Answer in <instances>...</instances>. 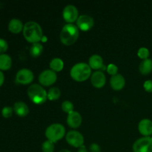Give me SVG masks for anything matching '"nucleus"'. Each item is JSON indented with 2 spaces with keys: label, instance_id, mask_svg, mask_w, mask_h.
<instances>
[{
  "label": "nucleus",
  "instance_id": "1",
  "mask_svg": "<svg viewBox=\"0 0 152 152\" xmlns=\"http://www.w3.org/2000/svg\"><path fill=\"white\" fill-rule=\"evenodd\" d=\"M23 36L25 39L31 43H37L41 41L43 37L41 26L34 21H29L24 25Z\"/></svg>",
  "mask_w": 152,
  "mask_h": 152
},
{
  "label": "nucleus",
  "instance_id": "2",
  "mask_svg": "<svg viewBox=\"0 0 152 152\" xmlns=\"http://www.w3.org/2000/svg\"><path fill=\"white\" fill-rule=\"evenodd\" d=\"M79 35L80 31L77 25L72 23H68L62 28L59 39L62 44L65 45H71L77 42Z\"/></svg>",
  "mask_w": 152,
  "mask_h": 152
},
{
  "label": "nucleus",
  "instance_id": "3",
  "mask_svg": "<svg viewBox=\"0 0 152 152\" xmlns=\"http://www.w3.org/2000/svg\"><path fill=\"white\" fill-rule=\"evenodd\" d=\"M71 77L77 82L88 80L91 74V68L86 62H78L72 66L70 71Z\"/></svg>",
  "mask_w": 152,
  "mask_h": 152
},
{
  "label": "nucleus",
  "instance_id": "4",
  "mask_svg": "<svg viewBox=\"0 0 152 152\" xmlns=\"http://www.w3.org/2000/svg\"><path fill=\"white\" fill-rule=\"evenodd\" d=\"M28 95L29 99L37 105L44 103L48 99V92L39 84L31 85L28 89Z\"/></svg>",
  "mask_w": 152,
  "mask_h": 152
},
{
  "label": "nucleus",
  "instance_id": "5",
  "mask_svg": "<svg viewBox=\"0 0 152 152\" xmlns=\"http://www.w3.org/2000/svg\"><path fill=\"white\" fill-rule=\"evenodd\" d=\"M65 134V129L61 123H53L45 130V137L48 140L53 142H57L62 139Z\"/></svg>",
  "mask_w": 152,
  "mask_h": 152
},
{
  "label": "nucleus",
  "instance_id": "6",
  "mask_svg": "<svg viewBox=\"0 0 152 152\" xmlns=\"http://www.w3.org/2000/svg\"><path fill=\"white\" fill-rule=\"evenodd\" d=\"M134 152H152V140L150 137H143L137 140L133 144Z\"/></svg>",
  "mask_w": 152,
  "mask_h": 152
},
{
  "label": "nucleus",
  "instance_id": "7",
  "mask_svg": "<svg viewBox=\"0 0 152 152\" xmlns=\"http://www.w3.org/2000/svg\"><path fill=\"white\" fill-rule=\"evenodd\" d=\"M65 138L68 143L73 147L80 148L84 145V137L77 131L72 130L68 132Z\"/></svg>",
  "mask_w": 152,
  "mask_h": 152
},
{
  "label": "nucleus",
  "instance_id": "8",
  "mask_svg": "<svg viewBox=\"0 0 152 152\" xmlns=\"http://www.w3.org/2000/svg\"><path fill=\"white\" fill-rule=\"evenodd\" d=\"M57 80L56 72L51 69H46L42 71L39 75V82L44 86H50L53 85Z\"/></svg>",
  "mask_w": 152,
  "mask_h": 152
},
{
  "label": "nucleus",
  "instance_id": "9",
  "mask_svg": "<svg viewBox=\"0 0 152 152\" xmlns=\"http://www.w3.org/2000/svg\"><path fill=\"white\" fill-rule=\"evenodd\" d=\"M34 79V73L28 68H22L16 73V81L19 84L28 85L32 83Z\"/></svg>",
  "mask_w": 152,
  "mask_h": 152
},
{
  "label": "nucleus",
  "instance_id": "10",
  "mask_svg": "<svg viewBox=\"0 0 152 152\" xmlns=\"http://www.w3.org/2000/svg\"><path fill=\"white\" fill-rule=\"evenodd\" d=\"M94 25V20L93 17L89 15L83 14L78 17L77 20V26L79 30L83 31H88L91 29Z\"/></svg>",
  "mask_w": 152,
  "mask_h": 152
},
{
  "label": "nucleus",
  "instance_id": "11",
  "mask_svg": "<svg viewBox=\"0 0 152 152\" xmlns=\"http://www.w3.org/2000/svg\"><path fill=\"white\" fill-rule=\"evenodd\" d=\"M78 9L74 4H68L65 6L62 11L63 19L68 23H73L78 19Z\"/></svg>",
  "mask_w": 152,
  "mask_h": 152
},
{
  "label": "nucleus",
  "instance_id": "12",
  "mask_svg": "<svg viewBox=\"0 0 152 152\" xmlns=\"http://www.w3.org/2000/svg\"><path fill=\"white\" fill-rule=\"evenodd\" d=\"M106 82V77L102 71H96L92 74L91 77V83L92 86L96 88L103 87Z\"/></svg>",
  "mask_w": 152,
  "mask_h": 152
},
{
  "label": "nucleus",
  "instance_id": "13",
  "mask_svg": "<svg viewBox=\"0 0 152 152\" xmlns=\"http://www.w3.org/2000/svg\"><path fill=\"white\" fill-rule=\"evenodd\" d=\"M83 122V118L82 116L78 111H73V112L68 114L67 117V123L70 127L73 129H77L80 127V125Z\"/></svg>",
  "mask_w": 152,
  "mask_h": 152
},
{
  "label": "nucleus",
  "instance_id": "14",
  "mask_svg": "<svg viewBox=\"0 0 152 152\" xmlns=\"http://www.w3.org/2000/svg\"><path fill=\"white\" fill-rule=\"evenodd\" d=\"M110 85L114 90H122L126 85L125 77L120 74H117L116 75L112 76L110 79Z\"/></svg>",
  "mask_w": 152,
  "mask_h": 152
},
{
  "label": "nucleus",
  "instance_id": "15",
  "mask_svg": "<svg viewBox=\"0 0 152 152\" xmlns=\"http://www.w3.org/2000/svg\"><path fill=\"white\" fill-rule=\"evenodd\" d=\"M140 133L145 137L152 134V121L149 119H143L138 124Z\"/></svg>",
  "mask_w": 152,
  "mask_h": 152
},
{
  "label": "nucleus",
  "instance_id": "16",
  "mask_svg": "<svg viewBox=\"0 0 152 152\" xmlns=\"http://www.w3.org/2000/svg\"><path fill=\"white\" fill-rule=\"evenodd\" d=\"M13 111L19 117H25L30 112L29 108L25 102L22 101H18L13 105Z\"/></svg>",
  "mask_w": 152,
  "mask_h": 152
},
{
  "label": "nucleus",
  "instance_id": "17",
  "mask_svg": "<svg viewBox=\"0 0 152 152\" xmlns=\"http://www.w3.org/2000/svg\"><path fill=\"white\" fill-rule=\"evenodd\" d=\"M24 25L22 21L19 19H12L9 22L8 30L13 34H19L22 31H23Z\"/></svg>",
  "mask_w": 152,
  "mask_h": 152
},
{
  "label": "nucleus",
  "instance_id": "18",
  "mask_svg": "<svg viewBox=\"0 0 152 152\" xmlns=\"http://www.w3.org/2000/svg\"><path fill=\"white\" fill-rule=\"evenodd\" d=\"M88 65L91 68L93 69H99L103 66V59L98 54H93L90 56L88 59Z\"/></svg>",
  "mask_w": 152,
  "mask_h": 152
},
{
  "label": "nucleus",
  "instance_id": "19",
  "mask_svg": "<svg viewBox=\"0 0 152 152\" xmlns=\"http://www.w3.org/2000/svg\"><path fill=\"white\" fill-rule=\"evenodd\" d=\"M139 71L143 75L149 74L152 71V59L149 58L143 59L140 63Z\"/></svg>",
  "mask_w": 152,
  "mask_h": 152
},
{
  "label": "nucleus",
  "instance_id": "20",
  "mask_svg": "<svg viewBox=\"0 0 152 152\" xmlns=\"http://www.w3.org/2000/svg\"><path fill=\"white\" fill-rule=\"evenodd\" d=\"M12 66V59L6 53L0 54V71H7Z\"/></svg>",
  "mask_w": 152,
  "mask_h": 152
},
{
  "label": "nucleus",
  "instance_id": "21",
  "mask_svg": "<svg viewBox=\"0 0 152 152\" xmlns=\"http://www.w3.org/2000/svg\"><path fill=\"white\" fill-rule=\"evenodd\" d=\"M64 62L62 59L59 57H55L50 62V68L52 71L55 72H59L63 69Z\"/></svg>",
  "mask_w": 152,
  "mask_h": 152
},
{
  "label": "nucleus",
  "instance_id": "22",
  "mask_svg": "<svg viewBox=\"0 0 152 152\" xmlns=\"http://www.w3.org/2000/svg\"><path fill=\"white\" fill-rule=\"evenodd\" d=\"M30 54L33 57H38L43 51V45L39 42L34 43L30 48Z\"/></svg>",
  "mask_w": 152,
  "mask_h": 152
},
{
  "label": "nucleus",
  "instance_id": "23",
  "mask_svg": "<svg viewBox=\"0 0 152 152\" xmlns=\"http://www.w3.org/2000/svg\"><path fill=\"white\" fill-rule=\"evenodd\" d=\"M61 96V91L59 88L52 87L48 91V99L49 100L54 101L59 99Z\"/></svg>",
  "mask_w": 152,
  "mask_h": 152
},
{
  "label": "nucleus",
  "instance_id": "24",
  "mask_svg": "<svg viewBox=\"0 0 152 152\" xmlns=\"http://www.w3.org/2000/svg\"><path fill=\"white\" fill-rule=\"evenodd\" d=\"M54 147V142L47 140L42 144V152H53Z\"/></svg>",
  "mask_w": 152,
  "mask_h": 152
},
{
  "label": "nucleus",
  "instance_id": "25",
  "mask_svg": "<svg viewBox=\"0 0 152 152\" xmlns=\"http://www.w3.org/2000/svg\"><path fill=\"white\" fill-rule=\"evenodd\" d=\"M74 108V104L69 100H65L62 103V109L65 113L70 114V113L73 112Z\"/></svg>",
  "mask_w": 152,
  "mask_h": 152
},
{
  "label": "nucleus",
  "instance_id": "26",
  "mask_svg": "<svg viewBox=\"0 0 152 152\" xmlns=\"http://www.w3.org/2000/svg\"><path fill=\"white\" fill-rule=\"evenodd\" d=\"M137 55L142 59H148V56H149V50H148V49L147 48L142 47L138 50Z\"/></svg>",
  "mask_w": 152,
  "mask_h": 152
},
{
  "label": "nucleus",
  "instance_id": "27",
  "mask_svg": "<svg viewBox=\"0 0 152 152\" xmlns=\"http://www.w3.org/2000/svg\"><path fill=\"white\" fill-rule=\"evenodd\" d=\"M13 112V108L10 106H4L1 110V115L4 118H9L12 116Z\"/></svg>",
  "mask_w": 152,
  "mask_h": 152
},
{
  "label": "nucleus",
  "instance_id": "28",
  "mask_svg": "<svg viewBox=\"0 0 152 152\" xmlns=\"http://www.w3.org/2000/svg\"><path fill=\"white\" fill-rule=\"evenodd\" d=\"M107 71L111 75H116V74H117V72H118V67L116 65H114V64H109L108 67H107Z\"/></svg>",
  "mask_w": 152,
  "mask_h": 152
},
{
  "label": "nucleus",
  "instance_id": "29",
  "mask_svg": "<svg viewBox=\"0 0 152 152\" xmlns=\"http://www.w3.org/2000/svg\"><path fill=\"white\" fill-rule=\"evenodd\" d=\"M8 48V44L4 39L0 38V54L4 53Z\"/></svg>",
  "mask_w": 152,
  "mask_h": 152
},
{
  "label": "nucleus",
  "instance_id": "30",
  "mask_svg": "<svg viewBox=\"0 0 152 152\" xmlns=\"http://www.w3.org/2000/svg\"><path fill=\"white\" fill-rule=\"evenodd\" d=\"M143 87L147 92L152 93V80H146V81L144 83Z\"/></svg>",
  "mask_w": 152,
  "mask_h": 152
},
{
  "label": "nucleus",
  "instance_id": "31",
  "mask_svg": "<svg viewBox=\"0 0 152 152\" xmlns=\"http://www.w3.org/2000/svg\"><path fill=\"white\" fill-rule=\"evenodd\" d=\"M89 150H90V152H101L100 146L98 144L94 143V142L90 145Z\"/></svg>",
  "mask_w": 152,
  "mask_h": 152
},
{
  "label": "nucleus",
  "instance_id": "32",
  "mask_svg": "<svg viewBox=\"0 0 152 152\" xmlns=\"http://www.w3.org/2000/svg\"><path fill=\"white\" fill-rule=\"evenodd\" d=\"M4 81V75L1 71H0V87L3 85Z\"/></svg>",
  "mask_w": 152,
  "mask_h": 152
},
{
  "label": "nucleus",
  "instance_id": "33",
  "mask_svg": "<svg viewBox=\"0 0 152 152\" xmlns=\"http://www.w3.org/2000/svg\"><path fill=\"white\" fill-rule=\"evenodd\" d=\"M77 152H88V149L86 148V147L83 145H82L81 147H80V148H79Z\"/></svg>",
  "mask_w": 152,
  "mask_h": 152
},
{
  "label": "nucleus",
  "instance_id": "34",
  "mask_svg": "<svg viewBox=\"0 0 152 152\" xmlns=\"http://www.w3.org/2000/svg\"><path fill=\"white\" fill-rule=\"evenodd\" d=\"M59 152H71V151H69V150H68V149H62V150H60Z\"/></svg>",
  "mask_w": 152,
  "mask_h": 152
},
{
  "label": "nucleus",
  "instance_id": "35",
  "mask_svg": "<svg viewBox=\"0 0 152 152\" xmlns=\"http://www.w3.org/2000/svg\"><path fill=\"white\" fill-rule=\"evenodd\" d=\"M151 140H152V136H151Z\"/></svg>",
  "mask_w": 152,
  "mask_h": 152
}]
</instances>
